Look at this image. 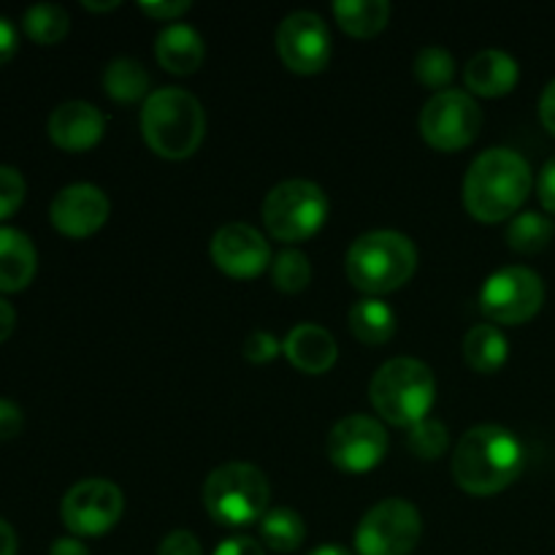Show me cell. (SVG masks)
<instances>
[{
  "instance_id": "obj_10",
  "label": "cell",
  "mask_w": 555,
  "mask_h": 555,
  "mask_svg": "<svg viewBox=\"0 0 555 555\" xmlns=\"http://www.w3.org/2000/svg\"><path fill=\"white\" fill-rule=\"evenodd\" d=\"M423 520L415 504L385 499L374 504L356 529L358 555H410L421 542Z\"/></svg>"
},
{
  "instance_id": "obj_23",
  "label": "cell",
  "mask_w": 555,
  "mask_h": 555,
  "mask_svg": "<svg viewBox=\"0 0 555 555\" xmlns=\"http://www.w3.org/2000/svg\"><path fill=\"white\" fill-rule=\"evenodd\" d=\"M150 74L133 57H117L103 70V92L117 103H135L150 98Z\"/></svg>"
},
{
  "instance_id": "obj_34",
  "label": "cell",
  "mask_w": 555,
  "mask_h": 555,
  "mask_svg": "<svg viewBox=\"0 0 555 555\" xmlns=\"http://www.w3.org/2000/svg\"><path fill=\"white\" fill-rule=\"evenodd\" d=\"M22 428H25V415L20 406L9 399H0V442L20 437Z\"/></svg>"
},
{
  "instance_id": "obj_43",
  "label": "cell",
  "mask_w": 555,
  "mask_h": 555,
  "mask_svg": "<svg viewBox=\"0 0 555 555\" xmlns=\"http://www.w3.org/2000/svg\"><path fill=\"white\" fill-rule=\"evenodd\" d=\"M309 555H352V553L341 545H320V547H314Z\"/></svg>"
},
{
  "instance_id": "obj_35",
  "label": "cell",
  "mask_w": 555,
  "mask_h": 555,
  "mask_svg": "<svg viewBox=\"0 0 555 555\" xmlns=\"http://www.w3.org/2000/svg\"><path fill=\"white\" fill-rule=\"evenodd\" d=\"M139 9L144 11L146 16H152V20H160V22H177L179 16L188 14L190 9H193V3H188V0H163V3H139Z\"/></svg>"
},
{
  "instance_id": "obj_18",
  "label": "cell",
  "mask_w": 555,
  "mask_h": 555,
  "mask_svg": "<svg viewBox=\"0 0 555 555\" xmlns=\"http://www.w3.org/2000/svg\"><path fill=\"white\" fill-rule=\"evenodd\" d=\"M464 79L469 92L480 98H502L515 90L520 79V68L513 54L502 49H482L466 63Z\"/></svg>"
},
{
  "instance_id": "obj_19",
  "label": "cell",
  "mask_w": 555,
  "mask_h": 555,
  "mask_svg": "<svg viewBox=\"0 0 555 555\" xmlns=\"http://www.w3.org/2000/svg\"><path fill=\"white\" fill-rule=\"evenodd\" d=\"M155 57L168 74L190 76L201 68L206 57L204 38L195 27L184 25V22H173V25L163 27V33L157 36Z\"/></svg>"
},
{
  "instance_id": "obj_3",
  "label": "cell",
  "mask_w": 555,
  "mask_h": 555,
  "mask_svg": "<svg viewBox=\"0 0 555 555\" xmlns=\"http://www.w3.org/2000/svg\"><path fill=\"white\" fill-rule=\"evenodd\" d=\"M206 133V114L198 98L182 87L152 90L141 108V135L163 160H188Z\"/></svg>"
},
{
  "instance_id": "obj_31",
  "label": "cell",
  "mask_w": 555,
  "mask_h": 555,
  "mask_svg": "<svg viewBox=\"0 0 555 555\" xmlns=\"http://www.w3.org/2000/svg\"><path fill=\"white\" fill-rule=\"evenodd\" d=\"M25 177L14 166H0V222L16 215V209L25 204Z\"/></svg>"
},
{
  "instance_id": "obj_5",
  "label": "cell",
  "mask_w": 555,
  "mask_h": 555,
  "mask_svg": "<svg viewBox=\"0 0 555 555\" xmlns=\"http://www.w3.org/2000/svg\"><path fill=\"white\" fill-rule=\"evenodd\" d=\"M369 399L390 426L412 428L431 412L437 401V379L417 358H390L372 377Z\"/></svg>"
},
{
  "instance_id": "obj_41",
  "label": "cell",
  "mask_w": 555,
  "mask_h": 555,
  "mask_svg": "<svg viewBox=\"0 0 555 555\" xmlns=\"http://www.w3.org/2000/svg\"><path fill=\"white\" fill-rule=\"evenodd\" d=\"M14 325H16V312L9 301L0 298V341L9 339L14 334Z\"/></svg>"
},
{
  "instance_id": "obj_1",
  "label": "cell",
  "mask_w": 555,
  "mask_h": 555,
  "mask_svg": "<svg viewBox=\"0 0 555 555\" xmlns=\"http://www.w3.org/2000/svg\"><path fill=\"white\" fill-rule=\"evenodd\" d=\"M534 188V173L520 152L493 146L475 157L464 179V206L477 222H502L518 215Z\"/></svg>"
},
{
  "instance_id": "obj_8",
  "label": "cell",
  "mask_w": 555,
  "mask_h": 555,
  "mask_svg": "<svg viewBox=\"0 0 555 555\" xmlns=\"http://www.w3.org/2000/svg\"><path fill=\"white\" fill-rule=\"evenodd\" d=\"M482 112L464 90L434 92L421 112V135L431 150L459 152L477 139Z\"/></svg>"
},
{
  "instance_id": "obj_14",
  "label": "cell",
  "mask_w": 555,
  "mask_h": 555,
  "mask_svg": "<svg viewBox=\"0 0 555 555\" xmlns=\"http://www.w3.org/2000/svg\"><path fill=\"white\" fill-rule=\"evenodd\" d=\"M211 263L233 280H255L271 266V247L258 228L247 222H228L211 236Z\"/></svg>"
},
{
  "instance_id": "obj_42",
  "label": "cell",
  "mask_w": 555,
  "mask_h": 555,
  "mask_svg": "<svg viewBox=\"0 0 555 555\" xmlns=\"http://www.w3.org/2000/svg\"><path fill=\"white\" fill-rule=\"evenodd\" d=\"M0 555H16V534L3 518H0Z\"/></svg>"
},
{
  "instance_id": "obj_9",
  "label": "cell",
  "mask_w": 555,
  "mask_h": 555,
  "mask_svg": "<svg viewBox=\"0 0 555 555\" xmlns=\"http://www.w3.org/2000/svg\"><path fill=\"white\" fill-rule=\"evenodd\" d=\"M545 304V282L526 266H507L486 280L480 309L496 325H524Z\"/></svg>"
},
{
  "instance_id": "obj_24",
  "label": "cell",
  "mask_w": 555,
  "mask_h": 555,
  "mask_svg": "<svg viewBox=\"0 0 555 555\" xmlns=\"http://www.w3.org/2000/svg\"><path fill=\"white\" fill-rule=\"evenodd\" d=\"M509 347L496 325H475L464 339V358L469 369L480 374H493L507 363Z\"/></svg>"
},
{
  "instance_id": "obj_12",
  "label": "cell",
  "mask_w": 555,
  "mask_h": 555,
  "mask_svg": "<svg viewBox=\"0 0 555 555\" xmlns=\"http://www.w3.org/2000/svg\"><path fill=\"white\" fill-rule=\"evenodd\" d=\"M276 54L287 70L312 76L331 60V33L314 11H293L276 27Z\"/></svg>"
},
{
  "instance_id": "obj_22",
  "label": "cell",
  "mask_w": 555,
  "mask_h": 555,
  "mask_svg": "<svg viewBox=\"0 0 555 555\" xmlns=\"http://www.w3.org/2000/svg\"><path fill=\"white\" fill-rule=\"evenodd\" d=\"M350 331L363 345H385L396 334V312L383 298H361L350 309Z\"/></svg>"
},
{
  "instance_id": "obj_6",
  "label": "cell",
  "mask_w": 555,
  "mask_h": 555,
  "mask_svg": "<svg viewBox=\"0 0 555 555\" xmlns=\"http://www.w3.org/2000/svg\"><path fill=\"white\" fill-rule=\"evenodd\" d=\"M271 488L263 472L253 464H222L206 477L204 507L217 524L249 526L260 524L269 513Z\"/></svg>"
},
{
  "instance_id": "obj_27",
  "label": "cell",
  "mask_w": 555,
  "mask_h": 555,
  "mask_svg": "<svg viewBox=\"0 0 555 555\" xmlns=\"http://www.w3.org/2000/svg\"><path fill=\"white\" fill-rule=\"evenodd\" d=\"M555 225L551 217L540 215V211H524V215L513 217L507 225V244L509 249L520 255L542 253L547 244L553 242Z\"/></svg>"
},
{
  "instance_id": "obj_11",
  "label": "cell",
  "mask_w": 555,
  "mask_h": 555,
  "mask_svg": "<svg viewBox=\"0 0 555 555\" xmlns=\"http://www.w3.org/2000/svg\"><path fill=\"white\" fill-rule=\"evenodd\" d=\"M125 496L114 482L90 477L70 488L60 504V518L74 537H101L119 524Z\"/></svg>"
},
{
  "instance_id": "obj_38",
  "label": "cell",
  "mask_w": 555,
  "mask_h": 555,
  "mask_svg": "<svg viewBox=\"0 0 555 555\" xmlns=\"http://www.w3.org/2000/svg\"><path fill=\"white\" fill-rule=\"evenodd\" d=\"M16 47H20V36H16V27L11 25L5 16H0V65H5L11 57H14Z\"/></svg>"
},
{
  "instance_id": "obj_4",
  "label": "cell",
  "mask_w": 555,
  "mask_h": 555,
  "mask_svg": "<svg viewBox=\"0 0 555 555\" xmlns=\"http://www.w3.org/2000/svg\"><path fill=\"white\" fill-rule=\"evenodd\" d=\"M417 269V249L412 238L399 231H372L350 244L345 258L347 280L352 287L379 298L412 280Z\"/></svg>"
},
{
  "instance_id": "obj_17",
  "label": "cell",
  "mask_w": 555,
  "mask_h": 555,
  "mask_svg": "<svg viewBox=\"0 0 555 555\" xmlns=\"http://www.w3.org/2000/svg\"><path fill=\"white\" fill-rule=\"evenodd\" d=\"M282 352L293 369L304 374H325L334 369L339 358V347L328 328L318 323H301L285 336Z\"/></svg>"
},
{
  "instance_id": "obj_21",
  "label": "cell",
  "mask_w": 555,
  "mask_h": 555,
  "mask_svg": "<svg viewBox=\"0 0 555 555\" xmlns=\"http://www.w3.org/2000/svg\"><path fill=\"white\" fill-rule=\"evenodd\" d=\"M334 16L341 30L352 38H374L388 27V0H336Z\"/></svg>"
},
{
  "instance_id": "obj_40",
  "label": "cell",
  "mask_w": 555,
  "mask_h": 555,
  "mask_svg": "<svg viewBox=\"0 0 555 555\" xmlns=\"http://www.w3.org/2000/svg\"><path fill=\"white\" fill-rule=\"evenodd\" d=\"M49 555H90V551L76 537H63L49 547Z\"/></svg>"
},
{
  "instance_id": "obj_36",
  "label": "cell",
  "mask_w": 555,
  "mask_h": 555,
  "mask_svg": "<svg viewBox=\"0 0 555 555\" xmlns=\"http://www.w3.org/2000/svg\"><path fill=\"white\" fill-rule=\"evenodd\" d=\"M537 193H540L542 209L555 215V155L542 166L540 182H537Z\"/></svg>"
},
{
  "instance_id": "obj_30",
  "label": "cell",
  "mask_w": 555,
  "mask_h": 555,
  "mask_svg": "<svg viewBox=\"0 0 555 555\" xmlns=\"http://www.w3.org/2000/svg\"><path fill=\"white\" fill-rule=\"evenodd\" d=\"M406 448L423 461L442 459L450 448L448 426L442 421H437V417H426V421L415 423L410 428V437H406Z\"/></svg>"
},
{
  "instance_id": "obj_13",
  "label": "cell",
  "mask_w": 555,
  "mask_h": 555,
  "mask_svg": "<svg viewBox=\"0 0 555 555\" xmlns=\"http://www.w3.org/2000/svg\"><path fill=\"white\" fill-rule=\"evenodd\" d=\"M328 459L336 469L363 475L379 466V461L388 453V431L379 421L369 415L341 417L328 434Z\"/></svg>"
},
{
  "instance_id": "obj_39",
  "label": "cell",
  "mask_w": 555,
  "mask_h": 555,
  "mask_svg": "<svg viewBox=\"0 0 555 555\" xmlns=\"http://www.w3.org/2000/svg\"><path fill=\"white\" fill-rule=\"evenodd\" d=\"M540 119L547 133L555 135V79L545 87V92L540 98Z\"/></svg>"
},
{
  "instance_id": "obj_16",
  "label": "cell",
  "mask_w": 555,
  "mask_h": 555,
  "mask_svg": "<svg viewBox=\"0 0 555 555\" xmlns=\"http://www.w3.org/2000/svg\"><path fill=\"white\" fill-rule=\"evenodd\" d=\"M49 139L57 150L63 152H87L101 144L106 133V117L98 106L87 101H68L60 103L49 114Z\"/></svg>"
},
{
  "instance_id": "obj_20",
  "label": "cell",
  "mask_w": 555,
  "mask_h": 555,
  "mask_svg": "<svg viewBox=\"0 0 555 555\" xmlns=\"http://www.w3.org/2000/svg\"><path fill=\"white\" fill-rule=\"evenodd\" d=\"M38 255L30 238L16 228H0V293H20L36 276Z\"/></svg>"
},
{
  "instance_id": "obj_25",
  "label": "cell",
  "mask_w": 555,
  "mask_h": 555,
  "mask_svg": "<svg viewBox=\"0 0 555 555\" xmlns=\"http://www.w3.org/2000/svg\"><path fill=\"white\" fill-rule=\"evenodd\" d=\"M260 542L276 553H293L307 540V526L296 509L276 507L260 518Z\"/></svg>"
},
{
  "instance_id": "obj_33",
  "label": "cell",
  "mask_w": 555,
  "mask_h": 555,
  "mask_svg": "<svg viewBox=\"0 0 555 555\" xmlns=\"http://www.w3.org/2000/svg\"><path fill=\"white\" fill-rule=\"evenodd\" d=\"M157 555H204V551H201V542L195 534H190V531H171L160 542Z\"/></svg>"
},
{
  "instance_id": "obj_28",
  "label": "cell",
  "mask_w": 555,
  "mask_h": 555,
  "mask_svg": "<svg viewBox=\"0 0 555 555\" xmlns=\"http://www.w3.org/2000/svg\"><path fill=\"white\" fill-rule=\"evenodd\" d=\"M271 282L276 291L287 293H301L307 291L312 282V266L301 249H282L274 260H271Z\"/></svg>"
},
{
  "instance_id": "obj_2",
  "label": "cell",
  "mask_w": 555,
  "mask_h": 555,
  "mask_svg": "<svg viewBox=\"0 0 555 555\" xmlns=\"http://www.w3.org/2000/svg\"><path fill=\"white\" fill-rule=\"evenodd\" d=\"M453 480L472 496H493L524 472V444L504 426L482 423L469 428L453 450Z\"/></svg>"
},
{
  "instance_id": "obj_37",
  "label": "cell",
  "mask_w": 555,
  "mask_h": 555,
  "mask_svg": "<svg viewBox=\"0 0 555 555\" xmlns=\"http://www.w3.org/2000/svg\"><path fill=\"white\" fill-rule=\"evenodd\" d=\"M215 555H266V551L253 537H231V540L217 545Z\"/></svg>"
},
{
  "instance_id": "obj_26",
  "label": "cell",
  "mask_w": 555,
  "mask_h": 555,
  "mask_svg": "<svg viewBox=\"0 0 555 555\" xmlns=\"http://www.w3.org/2000/svg\"><path fill=\"white\" fill-rule=\"evenodd\" d=\"M22 30L38 47H54L70 30V16L57 3H36L22 16Z\"/></svg>"
},
{
  "instance_id": "obj_32",
  "label": "cell",
  "mask_w": 555,
  "mask_h": 555,
  "mask_svg": "<svg viewBox=\"0 0 555 555\" xmlns=\"http://www.w3.org/2000/svg\"><path fill=\"white\" fill-rule=\"evenodd\" d=\"M282 352V341L276 339L269 331H253L247 339L242 341V356L247 358L249 363H271Z\"/></svg>"
},
{
  "instance_id": "obj_15",
  "label": "cell",
  "mask_w": 555,
  "mask_h": 555,
  "mask_svg": "<svg viewBox=\"0 0 555 555\" xmlns=\"http://www.w3.org/2000/svg\"><path fill=\"white\" fill-rule=\"evenodd\" d=\"M108 195L90 182H76L60 190L49 206L54 231L68 238H87L101 231L108 220Z\"/></svg>"
},
{
  "instance_id": "obj_44",
  "label": "cell",
  "mask_w": 555,
  "mask_h": 555,
  "mask_svg": "<svg viewBox=\"0 0 555 555\" xmlns=\"http://www.w3.org/2000/svg\"><path fill=\"white\" fill-rule=\"evenodd\" d=\"M81 5H85L87 11H114L119 3H117V0H112V3H92V0H85Z\"/></svg>"
},
{
  "instance_id": "obj_29",
  "label": "cell",
  "mask_w": 555,
  "mask_h": 555,
  "mask_svg": "<svg viewBox=\"0 0 555 555\" xmlns=\"http://www.w3.org/2000/svg\"><path fill=\"white\" fill-rule=\"evenodd\" d=\"M412 70L423 87L442 92L455 79V57L444 47H426L417 52Z\"/></svg>"
},
{
  "instance_id": "obj_7",
  "label": "cell",
  "mask_w": 555,
  "mask_h": 555,
  "mask_svg": "<svg viewBox=\"0 0 555 555\" xmlns=\"http://www.w3.org/2000/svg\"><path fill=\"white\" fill-rule=\"evenodd\" d=\"M328 220V195L309 179H287L269 190L263 225L282 244L309 242Z\"/></svg>"
}]
</instances>
